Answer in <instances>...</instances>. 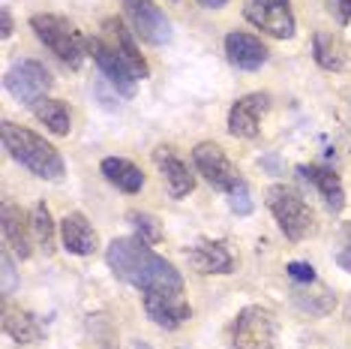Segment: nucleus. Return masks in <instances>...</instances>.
Masks as SVG:
<instances>
[{"label": "nucleus", "instance_id": "obj_1", "mask_svg": "<svg viewBox=\"0 0 351 349\" xmlns=\"http://www.w3.org/2000/svg\"><path fill=\"white\" fill-rule=\"evenodd\" d=\"M108 268L121 277L123 283H130L141 292L145 307L159 304V301L183 298V277L171 265L169 259H162L159 253L150 250L147 241L135 238H114L106 250Z\"/></svg>", "mask_w": 351, "mask_h": 349}, {"label": "nucleus", "instance_id": "obj_2", "mask_svg": "<svg viewBox=\"0 0 351 349\" xmlns=\"http://www.w3.org/2000/svg\"><path fill=\"white\" fill-rule=\"evenodd\" d=\"M0 139H3V148L10 150V157L15 163H21L30 174L43 181H60L66 166H63V157L58 154V148L49 145L43 136H36L27 126H19L12 121H3L0 126Z\"/></svg>", "mask_w": 351, "mask_h": 349}, {"label": "nucleus", "instance_id": "obj_3", "mask_svg": "<svg viewBox=\"0 0 351 349\" xmlns=\"http://www.w3.org/2000/svg\"><path fill=\"white\" fill-rule=\"evenodd\" d=\"M30 30H34L39 43H43L58 60L66 63L69 69H78L84 63L87 39L78 34V30L69 25L66 19H60V15H51V12L30 15Z\"/></svg>", "mask_w": 351, "mask_h": 349}, {"label": "nucleus", "instance_id": "obj_4", "mask_svg": "<svg viewBox=\"0 0 351 349\" xmlns=\"http://www.w3.org/2000/svg\"><path fill=\"white\" fill-rule=\"evenodd\" d=\"M231 349H279V319L261 304H246L228 328Z\"/></svg>", "mask_w": 351, "mask_h": 349}, {"label": "nucleus", "instance_id": "obj_5", "mask_svg": "<svg viewBox=\"0 0 351 349\" xmlns=\"http://www.w3.org/2000/svg\"><path fill=\"white\" fill-rule=\"evenodd\" d=\"M267 208L274 214V220L282 229V235L289 241H303L306 235L315 232V217L313 208L303 202V196L298 190L285 187V184H274L267 187Z\"/></svg>", "mask_w": 351, "mask_h": 349}, {"label": "nucleus", "instance_id": "obj_6", "mask_svg": "<svg viewBox=\"0 0 351 349\" xmlns=\"http://www.w3.org/2000/svg\"><path fill=\"white\" fill-rule=\"evenodd\" d=\"M3 85H6V91H10L19 102H25V106L34 109L43 97H49L54 78H51L49 69H45V63L25 58V60L12 63V67L6 69Z\"/></svg>", "mask_w": 351, "mask_h": 349}, {"label": "nucleus", "instance_id": "obj_7", "mask_svg": "<svg viewBox=\"0 0 351 349\" xmlns=\"http://www.w3.org/2000/svg\"><path fill=\"white\" fill-rule=\"evenodd\" d=\"M243 15L250 25L276 39H291L298 30L291 0H243Z\"/></svg>", "mask_w": 351, "mask_h": 349}, {"label": "nucleus", "instance_id": "obj_8", "mask_svg": "<svg viewBox=\"0 0 351 349\" xmlns=\"http://www.w3.org/2000/svg\"><path fill=\"white\" fill-rule=\"evenodd\" d=\"M193 163H195L198 174H202L207 184H210L213 190H222V193H228V190L241 181L234 163H231L226 157V150H222L219 145H213V142H202V145H195Z\"/></svg>", "mask_w": 351, "mask_h": 349}, {"label": "nucleus", "instance_id": "obj_9", "mask_svg": "<svg viewBox=\"0 0 351 349\" xmlns=\"http://www.w3.org/2000/svg\"><path fill=\"white\" fill-rule=\"evenodd\" d=\"M126 15H130L135 34L150 45H165L171 43V25L162 12L156 10L154 0H123Z\"/></svg>", "mask_w": 351, "mask_h": 349}, {"label": "nucleus", "instance_id": "obj_10", "mask_svg": "<svg viewBox=\"0 0 351 349\" xmlns=\"http://www.w3.org/2000/svg\"><path fill=\"white\" fill-rule=\"evenodd\" d=\"M270 109V97L267 93H246L231 106L228 112V133L234 139H255L261 130V121H265Z\"/></svg>", "mask_w": 351, "mask_h": 349}, {"label": "nucleus", "instance_id": "obj_11", "mask_svg": "<svg viewBox=\"0 0 351 349\" xmlns=\"http://www.w3.org/2000/svg\"><path fill=\"white\" fill-rule=\"evenodd\" d=\"M87 52L93 54V60H97V67L102 69V76L117 87V93H123V97H135V82H138V78H135L132 69L117 58V52L111 49L106 39L102 36L87 39Z\"/></svg>", "mask_w": 351, "mask_h": 349}, {"label": "nucleus", "instance_id": "obj_12", "mask_svg": "<svg viewBox=\"0 0 351 349\" xmlns=\"http://www.w3.org/2000/svg\"><path fill=\"white\" fill-rule=\"evenodd\" d=\"M102 30H106V43L117 52V58H121L126 67L132 69V76L135 78H147L150 67H147V60L141 58L138 45H135V39H132L130 30H126L123 21L121 19H106V21H102Z\"/></svg>", "mask_w": 351, "mask_h": 349}, {"label": "nucleus", "instance_id": "obj_13", "mask_svg": "<svg viewBox=\"0 0 351 349\" xmlns=\"http://www.w3.org/2000/svg\"><path fill=\"white\" fill-rule=\"evenodd\" d=\"M154 163H156V169L162 172V181H165V187H169L171 199H183V196H189L195 190V178H193V172H189V166L183 163L171 148H156Z\"/></svg>", "mask_w": 351, "mask_h": 349}, {"label": "nucleus", "instance_id": "obj_14", "mask_svg": "<svg viewBox=\"0 0 351 349\" xmlns=\"http://www.w3.org/2000/svg\"><path fill=\"white\" fill-rule=\"evenodd\" d=\"M226 54L231 67L246 69V73H255V69H261L267 63L265 43L252 34H241V30H231L226 36Z\"/></svg>", "mask_w": 351, "mask_h": 349}, {"label": "nucleus", "instance_id": "obj_15", "mask_svg": "<svg viewBox=\"0 0 351 349\" xmlns=\"http://www.w3.org/2000/svg\"><path fill=\"white\" fill-rule=\"evenodd\" d=\"M189 265L195 274H231L234 271V256H231L226 241H198L189 250Z\"/></svg>", "mask_w": 351, "mask_h": 349}, {"label": "nucleus", "instance_id": "obj_16", "mask_svg": "<svg viewBox=\"0 0 351 349\" xmlns=\"http://www.w3.org/2000/svg\"><path fill=\"white\" fill-rule=\"evenodd\" d=\"M60 238L63 247L75 256H93L97 253V229L90 226V220L84 217L82 211H73L60 220Z\"/></svg>", "mask_w": 351, "mask_h": 349}, {"label": "nucleus", "instance_id": "obj_17", "mask_svg": "<svg viewBox=\"0 0 351 349\" xmlns=\"http://www.w3.org/2000/svg\"><path fill=\"white\" fill-rule=\"evenodd\" d=\"M298 174L306 184L315 187V193L324 199L327 211L339 214L346 208V190H342L339 174H333L330 169H324V166H298Z\"/></svg>", "mask_w": 351, "mask_h": 349}, {"label": "nucleus", "instance_id": "obj_18", "mask_svg": "<svg viewBox=\"0 0 351 349\" xmlns=\"http://www.w3.org/2000/svg\"><path fill=\"white\" fill-rule=\"evenodd\" d=\"M0 220H3V241L6 247L15 250V256L27 259L30 256V235H34V226H30V220L25 217V211L15 208L12 202H3V208H0Z\"/></svg>", "mask_w": 351, "mask_h": 349}, {"label": "nucleus", "instance_id": "obj_19", "mask_svg": "<svg viewBox=\"0 0 351 349\" xmlns=\"http://www.w3.org/2000/svg\"><path fill=\"white\" fill-rule=\"evenodd\" d=\"M3 331L19 344H36L45 337V325L36 313L12 307L10 301H3Z\"/></svg>", "mask_w": 351, "mask_h": 349}, {"label": "nucleus", "instance_id": "obj_20", "mask_svg": "<svg viewBox=\"0 0 351 349\" xmlns=\"http://www.w3.org/2000/svg\"><path fill=\"white\" fill-rule=\"evenodd\" d=\"M102 174H106V181L111 187H117L121 193H130L135 196L141 187H145V174H141V169L130 160H123V157H106V160L99 163Z\"/></svg>", "mask_w": 351, "mask_h": 349}, {"label": "nucleus", "instance_id": "obj_21", "mask_svg": "<svg viewBox=\"0 0 351 349\" xmlns=\"http://www.w3.org/2000/svg\"><path fill=\"white\" fill-rule=\"evenodd\" d=\"M291 298H294V304H298L303 313H309V316H327L333 307H337V295H333L327 286H322L318 280L294 283Z\"/></svg>", "mask_w": 351, "mask_h": 349}, {"label": "nucleus", "instance_id": "obj_22", "mask_svg": "<svg viewBox=\"0 0 351 349\" xmlns=\"http://www.w3.org/2000/svg\"><path fill=\"white\" fill-rule=\"evenodd\" d=\"M313 58L322 69L327 73H339V69H346V43L337 36V34H327V30H318L313 36Z\"/></svg>", "mask_w": 351, "mask_h": 349}, {"label": "nucleus", "instance_id": "obj_23", "mask_svg": "<svg viewBox=\"0 0 351 349\" xmlns=\"http://www.w3.org/2000/svg\"><path fill=\"white\" fill-rule=\"evenodd\" d=\"M34 115L43 121L54 136H69L73 130V117H69V109L63 100H54V97H43L34 106Z\"/></svg>", "mask_w": 351, "mask_h": 349}, {"label": "nucleus", "instance_id": "obj_24", "mask_svg": "<svg viewBox=\"0 0 351 349\" xmlns=\"http://www.w3.org/2000/svg\"><path fill=\"white\" fill-rule=\"evenodd\" d=\"M30 226H34V241L36 247L45 253V256H51L54 253V220H51V211L45 202L34 205V211H30Z\"/></svg>", "mask_w": 351, "mask_h": 349}, {"label": "nucleus", "instance_id": "obj_25", "mask_svg": "<svg viewBox=\"0 0 351 349\" xmlns=\"http://www.w3.org/2000/svg\"><path fill=\"white\" fill-rule=\"evenodd\" d=\"M126 220L132 223V229L138 232L141 241H147V244H159V241H162V226H159V220L154 217V214L130 211V214H126Z\"/></svg>", "mask_w": 351, "mask_h": 349}, {"label": "nucleus", "instance_id": "obj_26", "mask_svg": "<svg viewBox=\"0 0 351 349\" xmlns=\"http://www.w3.org/2000/svg\"><path fill=\"white\" fill-rule=\"evenodd\" d=\"M228 208L234 211V214H241V217H243V214H250V211H252L250 187H246V181H243V178H241L234 187L228 190Z\"/></svg>", "mask_w": 351, "mask_h": 349}, {"label": "nucleus", "instance_id": "obj_27", "mask_svg": "<svg viewBox=\"0 0 351 349\" xmlns=\"http://www.w3.org/2000/svg\"><path fill=\"white\" fill-rule=\"evenodd\" d=\"M285 271H289V277L294 283H313V280H318L315 268L309 265V262H289V268H285Z\"/></svg>", "mask_w": 351, "mask_h": 349}, {"label": "nucleus", "instance_id": "obj_28", "mask_svg": "<svg viewBox=\"0 0 351 349\" xmlns=\"http://www.w3.org/2000/svg\"><path fill=\"white\" fill-rule=\"evenodd\" d=\"M337 265L351 274V223H346V229H342V247L337 253Z\"/></svg>", "mask_w": 351, "mask_h": 349}, {"label": "nucleus", "instance_id": "obj_29", "mask_svg": "<svg viewBox=\"0 0 351 349\" xmlns=\"http://www.w3.org/2000/svg\"><path fill=\"white\" fill-rule=\"evenodd\" d=\"M0 265H3V295H10L12 286H15V268H12L10 253H3V259H0Z\"/></svg>", "mask_w": 351, "mask_h": 349}, {"label": "nucleus", "instance_id": "obj_30", "mask_svg": "<svg viewBox=\"0 0 351 349\" xmlns=\"http://www.w3.org/2000/svg\"><path fill=\"white\" fill-rule=\"evenodd\" d=\"M330 10L337 12L342 25H351V0H330Z\"/></svg>", "mask_w": 351, "mask_h": 349}, {"label": "nucleus", "instance_id": "obj_31", "mask_svg": "<svg viewBox=\"0 0 351 349\" xmlns=\"http://www.w3.org/2000/svg\"><path fill=\"white\" fill-rule=\"evenodd\" d=\"M0 21H3V30H0V36L10 39V36H12V15H10V10H6V6L0 10Z\"/></svg>", "mask_w": 351, "mask_h": 349}, {"label": "nucleus", "instance_id": "obj_32", "mask_svg": "<svg viewBox=\"0 0 351 349\" xmlns=\"http://www.w3.org/2000/svg\"><path fill=\"white\" fill-rule=\"evenodd\" d=\"M202 6H207V10H219V6H226L228 0H198Z\"/></svg>", "mask_w": 351, "mask_h": 349}, {"label": "nucleus", "instance_id": "obj_33", "mask_svg": "<svg viewBox=\"0 0 351 349\" xmlns=\"http://www.w3.org/2000/svg\"><path fill=\"white\" fill-rule=\"evenodd\" d=\"M130 349H154V346H150V344H145V340H132V344H130Z\"/></svg>", "mask_w": 351, "mask_h": 349}]
</instances>
